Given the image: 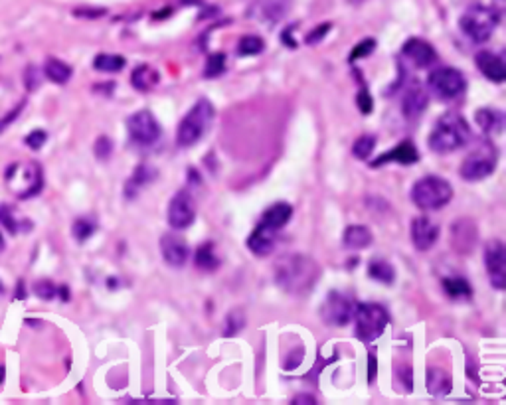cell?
Here are the masks:
<instances>
[{
  "mask_svg": "<svg viewBox=\"0 0 506 405\" xmlns=\"http://www.w3.org/2000/svg\"><path fill=\"white\" fill-rule=\"evenodd\" d=\"M500 24V12L494 6L473 4L459 18V28L473 44H485L491 40L496 26Z\"/></svg>",
  "mask_w": 506,
  "mask_h": 405,
  "instance_id": "3",
  "label": "cell"
},
{
  "mask_svg": "<svg viewBox=\"0 0 506 405\" xmlns=\"http://www.w3.org/2000/svg\"><path fill=\"white\" fill-rule=\"evenodd\" d=\"M498 164V150L491 141H480L475 149L471 150L461 164V178L469 182H479L493 174Z\"/></svg>",
  "mask_w": 506,
  "mask_h": 405,
  "instance_id": "8",
  "label": "cell"
},
{
  "mask_svg": "<svg viewBox=\"0 0 506 405\" xmlns=\"http://www.w3.org/2000/svg\"><path fill=\"white\" fill-rule=\"evenodd\" d=\"M94 152L99 161H107V159L111 156V152H113V141H111L107 135H101L97 141H95Z\"/></svg>",
  "mask_w": 506,
  "mask_h": 405,
  "instance_id": "42",
  "label": "cell"
},
{
  "mask_svg": "<svg viewBox=\"0 0 506 405\" xmlns=\"http://www.w3.org/2000/svg\"><path fill=\"white\" fill-rule=\"evenodd\" d=\"M331 28H333L331 22H324V24H320L319 28H315L313 32H308V34H306V38H305L306 44H311V46H313V44H319V42L322 40V38H324L329 32H331Z\"/></svg>",
  "mask_w": 506,
  "mask_h": 405,
  "instance_id": "46",
  "label": "cell"
},
{
  "mask_svg": "<svg viewBox=\"0 0 506 405\" xmlns=\"http://www.w3.org/2000/svg\"><path fill=\"white\" fill-rule=\"evenodd\" d=\"M291 32H293V26H289L283 34H281V38H283V44H287L289 48H295L297 44L293 42V36H291Z\"/></svg>",
  "mask_w": 506,
  "mask_h": 405,
  "instance_id": "51",
  "label": "cell"
},
{
  "mask_svg": "<svg viewBox=\"0 0 506 405\" xmlns=\"http://www.w3.org/2000/svg\"><path fill=\"white\" fill-rule=\"evenodd\" d=\"M376 374H378V366H376V354L370 352V358H368V381L374 384L376 379Z\"/></svg>",
  "mask_w": 506,
  "mask_h": 405,
  "instance_id": "48",
  "label": "cell"
},
{
  "mask_svg": "<svg viewBox=\"0 0 506 405\" xmlns=\"http://www.w3.org/2000/svg\"><path fill=\"white\" fill-rule=\"evenodd\" d=\"M374 50H376V40L374 38H364V40H360L354 48H352V52H350V62H356V60H362V57H368V55L372 54Z\"/></svg>",
  "mask_w": 506,
  "mask_h": 405,
  "instance_id": "40",
  "label": "cell"
},
{
  "mask_svg": "<svg viewBox=\"0 0 506 405\" xmlns=\"http://www.w3.org/2000/svg\"><path fill=\"white\" fill-rule=\"evenodd\" d=\"M4 245H6V243H4V237H2V233H0V253L4 251Z\"/></svg>",
  "mask_w": 506,
  "mask_h": 405,
  "instance_id": "54",
  "label": "cell"
},
{
  "mask_svg": "<svg viewBox=\"0 0 506 405\" xmlns=\"http://www.w3.org/2000/svg\"><path fill=\"white\" fill-rule=\"evenodd\" d=\"M319 281V265L303 253H289L275 263V283L285 293L306 295Z\"/></svg>",
  "mask_w": 506,
  "mask_h": 405,
  "instance_id": "1",
  "label": "cell"
},
{
  "mask_svg": "<svg viewBox=\"0 0 506 405\" xmlns=\"http://www.w3.org/2000/svg\"><path fill=\"white\" fill-rule=\"evenodd\" d=\"M71 233H73V237H76L80 243L87 242V240L95 233V224L91 219H87V217H80V219L73 222Z\"/></svg>",
  "mask_w": 506,
  "mask_h": 405,
  "instance_id": "38",
  "label": "cell"
},
{
  "mask_svg": "<svg viewBox=\"0 0 506 405\" xmlns=\"http://www.w3.org/2000/svg\"><path fill=\"white\" fill-rule=\"evenodd\" d=\"M58 293H60V297L64 298V300H69V295H67V287H60V289H58Z\"/></svg>",
  "mask_w": 506,
  "mask_h": 405,
  "instance_id": "52",
  "label": "cell"
},
{
  "mask_svg": "<svg viewBox=\"0 0 506 405\" xmlns=\"http://www.w3.org/2000/svg\"><path fill=\"white\" fill-rule=\"evenodd\" d=\"M245 326V316L240 309H234L226 316V324H224V336L232 338L236 336L238 332H241V328Z\"/></svg>",
  "mask_w": 506,
  "mask_h": 405,
  "instance_id": "37",
  "label": "cell"
},
{
  "mask_svg": "<svg viewBox=\"0 0 506 405\" xmlns=\"http://www.w3.org/2000/svg\"><path fill=\"white\" fill-rule=\"evenodd\" d=\"M291 404H295V405L317 404V399H315V395H308V393H299V395H295L293 402H291Z\"/></svg>",
  "mask_w": 506,
  "mask_h": 405,
  "instance_id": "49",
  "label": "cell"
},
{
  "mask_svg": "<svg viewBox=\"0 0 506 405\" xmlns=\"http://www.w3.org/2000/svg\"><path fill=\"white\" fill-rule=\"evenodd\" d=\"M356 105H358L360 113H364V115H368V113H372L374 109V99L370 91L366 89V87H362L356 95Z\"/></svg>",
  "mask_w": 506,
  "mask_h": 405,
  "instance_id": "44",
  "label": "cell"
},
{
  "mask_svg": "<svg viewBox=\"0 0 506 405\" xmlns=\"http://www.w3.org/2000/svg\"><path fill=\"white\" fill-rule=\"evenodd\" d=\"M24 81H26L28 91H34L36 87H40V75H38V71H36L34 66H30L28 71H24Z\"/></svg>",
  "mask_w": 506,
  "mask_h": 405,
  "instance_id": "47",
  "label": "cell"
},
{
  "mask_svg": "<svg viewBox=\"0 0 506 405\" xmlns=\"http://www.w3.org/2000/svg\"><path fill=\"white\" fill-rule=\"evenodd\" d=\"M0 226L8 231L10 235H16V233H18L20 224L16 222V217H14L12 214V208H10L8 204H0Z\"/></svg>",
  "mask_w": 506,
  "mask_h": 405,
  "instance_id": "39",
  "label": "cell"
},
{
  "mask_svg": "<svg viewBox=\"0 0 506 405\" xmlns=\"http://www.w3.org/2000/svg\"><path fill=\"white\" fill-rule=\"evenodd\" d=\"M226 71V54H216L208 55V62H206V68H204V78H218Z\"/></svg>",
  "mask_w": 506,
  "mask_h": 405,
  "instance_id": "36",
  "label": "cell"
},
{
  "mask_svg": "<svg viewBox=\"0 0 506 405\" xmlns=\"http://www.w3.org/2000/svg\"><path fill=\"white\" fill-rule=\"evenodd\" d=\"M194 263L196 267L202 271H213L218 269L220 265V259L213 251V243H202L200 247L196 249V255H194Z\"/></svg>",
  "mask_w": 506,
  "mask_h": 405,
  "instance_id": "32",
  "label": "cell"
},
{
  "mask_svg": "<svg viewBox=\"0 0 506 405\" xmlns=\"http://www.w3.org/2000/svg\"><path fill=\"white\" fill-rule=\"evenodd\" d=\"M401 54L405 55L413 66L417 68H429L435 64L437 60V52L429 42L421 40V38H410L401 46Z\"/></svg>",
  "mask_w": 506,
  "mask_h": 405,
  "instance_id": "18",
  "label": "cell"
},
{
  "mask_svg": "<svg viewBox=\"0 0 506 405\" xmlns=\"http://www.w3.org/2000/svg\"><path fill=\"white\" fill-rule=\"evenodd\" d=\"M168 226L173 230H186L196 219V206L192 200V194L188 190H178L168 202L166 212Z\"/></svg>",
  "mask_w": 506,
  "mask_h": 405,
  "instance_id": "12",
  "label": "cell"
},
{
  "mask_svg": "<svg viewBox=\"0 0 506 405\" xmlns=\"http://www.w3.org/2000/svg\"><path fill=\"white\" fill-rule=\"evenodd\" d=\"M71 68L67 66L66 62H62V60H55V57H50L46 64H44V75L48 78L50 81L53 83H58V85H64L69 81L71 78Z\"/></svg>",
  "mask_w": 506,
  "mask_h": 405,
  "instance_id": "30",
  "label": "cell"
},
{
  "mask_svg": "<svg viewBox=\"0 0 506 405\" xmlns=\"http://www.w3.org/2000/svg\"><path fill=\"white\" fill-rule=\"evenodd\" d=\"M475 62H477L479 71L487 80H491L493 83H503L506 80V66L503 55L493 54L489 50H482V52L475 55Z\"/></svg>",
  "mask_w": 506,
  "mask_h": 405,
  "instance_id": "20",
  "label": "cell"
},
{
  "mask_svg": "<svg viewBox=\"0 0 506 405\" xmlns=\"http://www.w3.org/2000/svg\"><path fill=\"white\" fill-rule=\"evenodd\" d=\"M160 253H162V259L166 261V265H171L174 269H180L190 259V247H188L184 237L171 231V233H164L160 237Z\"/></svg>",
  "mask_w": 506,
  "mask_h": 405,
  "instance_id": "14",
  "label": "cell"
},
{
  "mask_svg": "<svg viewBox=\"0 0 506 405\" xmlns=\"http://www.w3.org/2000/svg\"><path fill=\"white\" fill-rule=\"evenodd\" d=\"M429 105V95L427 89L419 81H412L405 89V95L401 99V111L408 119H417L426 113Z\"/></svg>",
  "mask_w": 506,
  "mask_h": 405,
  "instance_id": "16",
  "label": "cell"
},
{
  "mask_svg": "<svg viewBox=\"0 0 506 405\" xmlns=\"http://www.w3.org/2000/svg\"><path fill=\"white\" fill-rule=\"evenodd\" d=\"M289 0H250V16L273 26L287 14Z\"/></svg>",
  "mask_w": 506,
  "mask_h": 405,
  "instance_id": "15",
  "label": "cell"
},
{
  "mask_svg": "<svg viewBox=\"0 0 506 405\" xmlns=\"http://www.w3.org/2000/svg\"><path fill=\"white\" fill-rule=\"evenodd\" d=\"M412 242L417 251H427L431 249L437 237H439V226L435 222H431L427 216L415 217L412 222Z\"/></svg>",
  "mask_w": 506,
  "mask_h": 405,
  "instance_id": "17",
  "label": "cell"
},
{
  "mask_svg": "<svg viewBox=\"0 0 506 405\" xmlns=\"http://www.w3.org/2000/svg\"><path fill=\"white\" fill-rule=\"evenodd\" d=\"M157 176H159V172H157L150 164H139L137 170L133 172V176L129 178L127 186H125V196H127V198H133L139 190L145 188L147 184H150Z\"/></svg>",
  "mask_w": 506,
  "mask_h": 405,
  "instance_id": "25",
  "label": "cell"
},
{
  "mask_svg": "<svg viewBox=\"0 0 506 405\" xmlns=\"http://www.w3.org/2000/svg\"><path fill=\"white\" fill-rule=\"evenodd\" d=\"M427 87L439 99H457L459 95L465 93L466 80L465 75L457 68H437L427 75Z\"/></svg>",
  "mask_w": 506,
  "mask_h": 405,
  "instance_id": "9",
  "label": "cell"
},
{
  "mask_svg": "<svg viewBox=\"0 0 506 405\" xmlns=\"http://www.w3.org/2000/svg\"><path fill=\"white\" fill-rule=\"evenodd\" d=\"M368 275L374 281H380L384 285H392L396 281V269L386 259H372L370 265H368Z\"/></svg>",
  "mask_w": 506,
  "mask_h": 405,
  "instance_id": "31",
  "label": "cell"
},
{
  "mask_svg": "<svg viewBox=\"0 0 506 405\" xmlns=\"http://www.w3.org/2000/svg\"><path fill=\"white\" fill-rule=\"evenodd\" d=\"M419 161V152L415 149L412 141H401L398 147H394L392 150H387L384 156L376 159L372 162V168H380L384 166L386 162H398V164H413V162Z\"/></svg>",
  "mask_w": 506,
  "mask_h": 405,
  "instance_id": "21",
  "label": "cell"
},
{
  "mask_svg": "<svg viewBox=\"0 0 506 405\" xmlns=\"http://www.w3.org/2000/svg\"><path fill=\"white\" fill-rule=\"evenodd\" d=\"M32 289H34L36 297L42 298V300H52V298H55V295H58V287H55L52 281H48V279L36 281Z\"/></svg>",
  "mask_w": 506,
  "mask_h": 405,
  "instance_id": "41",
  "label": "cell"
},
{
  "mask_svg": "<svg viewBox=\"0 0 506 405\" xmlns=\"http://www.w3.org/2000/svg\"><path fill=\"white\" fill-rule=\"evenodd\" d=\"M485 267L491 285L496 291H503L506 287V255L505 243L500 240H493L485 245Z\"/></svg>",
  "mask_w": 506,
  "mask_h": 405,
  "instance_id": "13",
  "label": "cell"
},
{
  "mask_svg": "<svg viewBox=\"0 0 506 405\" xmlns=\"http://www.w3.org/2000/svg\"><path fill=\"white\" fill-rule=\"evenodd\" d=\"M160 81V73L155 68H150L147 64L137 66L131 73V83L137 91H150L157 83Z\"/></svg>",
  "mask_w": 506,
  "mask_h": 405,
  "instance_id": "27",
  "label": "cell"
},
{
  "mask_svg": "<svg viewBox=\"0 0 506 405\" xmlns=\"http://www.w3.org/2000/svg\"><path fill=\"white\" fill-rule=\"evenodd\" d=\"M213 105L210 103V99L202 97L194 103V107L188 111L184 115V119L178 125V131H176V143L180 147H194L202 136L210 131L213 123Z\"/></svg>",
  "mask_w": 506,
  "mask_h": 405,
  "instance_id": "4",
  "label": "cell"
},
{
  "mask_svg": "<svg viewBox=\"0 0 506 405\" xmlns=\"http://www.w3.org/2000/svg\"><path fill=\"white\" fill-rule=\"evenodd\" d=\"M24 107H26V101H20V103H18V105H16L10 113H6V115L0 119V133H2L6 127H10V125H12V123L20 117V113L24 111Z\"/></svg>",
  "mask_w": 506,
  "mask_h": 405,
  "instance_id": "45",
  "label": "cell"
},
{
  "mask_svg": "<svg viewBox=\"0 0 506 405\" xmlns=\"http://www.w3.org/2000/svg\"><path fill=\"white\" fill-rule=\"evenodd\" d=\"M265 44L259 36H243L238 44V54L241 57H250V55H257L263 52Z\"/></svg>",
  "mask_w": 506,
  "mask_h": 405,
  "instance_id": "35",
  "label": "cell"
},
{
  "mask_svg": "<svg viewBox=\"0 0 506 405\" xmlns=\"http://www.w3.org/2000/svg\"><path fill=\"white\" fill-rule=\"evenodd\" d=\"M451 240L457 251H469L473 243L477 242V228L469 222V228H465V219L457 222L451 231Z\"/></svg>",
  "mask_w": 506,
  "mask_h": 405,
  "instance_id": "26",
  "label": "cell"
},
{
  "mask_svg": "<svg viewBox=\"0 0 506 405\" xmlns=\"http://www.w3.org/2000/svg\"><path fill=\"white\" fill-rule=\"evenodd\" d=\"M26 297H28L26 287H24V281L20 279V281L16 283V295H14V298H16V300H24Z\"/></svg>",
  "mask_w": 506,
  "mask_h": 405,
  "instance_id": "50",
  "label": "cell"
},
{
  "mask_svg": "<svg viewBox=\"0 0 506 405\" xmlns=\"http://www.w3.org/2000/svg\"><path fill=\"white\" fill-rule=\"evenodd\" d=\"M291 216H293V206L287 202H277L267 208L259 222H263V224H267L273 230H281L283 226L289 224Z\"/></svg>",
  "mask_w": 506,
  "mask_h": 405,
  "instance_id": "23",
  "label": "cell"
},
{
  "mask_svg": "<svg viewBox=\"0 0 506 405\" xmlns=\"http://www.w3.org/2000/svg\"><path fill=\"white\" fill-rule=\"evenodd\" d=\"M354 332L356 338L362 342H374L384 334L386 326L390 324V314H387L386 307L378 305V303H364L354 307Z\"/></svg>",
  "mask_w": 506,
  "mask_h": 405,
  "instance_id": "7",
  "label": "cell"
},
{
  "mask_svg": "<svg viewBox=\"0 0 506 405\" xmlns=\"http://www.w3.org/2000/svg\"><path fill=\"white\" fill-rule=\"evenodd\" d=\"M426 384H427V392L435 397H443L447 393L451 392L453 388V379H451V374L443 368H429L426 374Z\"/></svg>",
  "mask_w": 506,
  "mask_h": 405,
  "instance_id": "22",
  "label": "cell"
},
{
  "mask_svg": "<svg viewBox=\"0 0 506 405\" xmlns=\"http://www.w3.org/2000/svg\"><path fill=\"white\" fill-rule=\"evenodd\" d=\"M4 379H6V368H4V366H0V386L4 384Z\"/></svg>",
  "mask_w": 506,
  "mask_h": 405,
  "instance_id": "53",
  "label": "cell"
},
{
  "mask_svg": "<svg viewBox=\"0 0 506 405\" xmlns=\"http://www.w3.org/2000/svg\"><path fill=\"white\" fill-rule=\"evenodd\" d=\"M277 233H279V230H273V228H269L267 224L259 222V224L255 226V230L252 231V235L247 237V247H250V251L259 257L269 255V253L273 251V247H275Z\"/></svg>",
  "mask_w": 506,
  "mask_h": 405,
  "instance_id": "19",
  "label": "cell"
},
{
  "mask_svg": "<svg viewBox=\"0 0 506 405\" xmlns=\"http://www.w3.org/2000/svg\"><path fill=\"white\" fill-rule=\"evenodd\" d=\"M451 198H453L451 184L439 176H424L412 188V202L424 212L441 210L443 206L451 202Z\"/></svg>",
  "mask_w": 506,
  "mask_h": 405,
  "instance_id": "5",
  "label": "cell"
},
{
  "mask_svg": "<svg viewBox=\"0 0 506 405\" xmlns=\"http://www.w3.org/2000/svg\"><path fill=\"white\" fill-rule=\"evenodd\" d=\"M372 242L374 235L370 228L360 226V224L348 226L344 233H342V243H344V247H348V249H366V247L372 245Z\"/></svg>",
  "mask_w": 506,
  "mask_h": 405,
  "instance_id": "24",
  "label": "cell"
},
{
  "mask_svg": "<svg viewBox=\"0 0 506 405\" xmlns=\"http://www.w3.org/2000/svg\"><path fill=\"white\" fill-rule=\"evenodd\" d=\"M441 285H443L445 295L449 298H455V300H465V298H471V295H473L471 283L466 279H463V277H457V275L445 277L441 281Z\"/></svg>",
  "mask_w": 506,
  "mask_h": 405,
  "instance_id": "29",
  "label": "cell"
},
{
  "mask_svg": "<svg viewBox=\"0 0 506 405\" xmlns=\"http://www.w3.org/2000/svg\"><path fill=\"white\" fill-rule=\"evenodd\" d=\"M471 141V127L457 111H447L435 121L429 133V149L437 154H449L463 149Z\"/></svg>",
  "mask_w": 506,
  "mask_h": 405,
  "instance_id": "2",
  "label": "cell"
},
{
  "mask_svg": "<svg viewBox=\"0 0 506 405\" xmlns=\"http://www.w3.org/2000/svg\"><path fill=\"white\" fill-rule=\"evenodd\" d=\"M46 141H48V133L46 131H42V129H36V131H32L30 135H26L24 138V143H26L28 147L32 150H40L44 145H46Z\"/></svg>",
  "mask_w": 506,
  "mask_h": 405,
  "instance_id": "43",
  "label": "cell"
},
{
  "mask_svg": "<svg viewBox=\"0 0 506 405\" xmlns=\"http://www.w3.org/2000/svg\"><path fill=\"white\" fill-rule=\"evenodd\" d=\"M127 131H129L131 141H134L137 145H143V147L155 145L162 135V129H160L157 117L147 109L137 111L127 119Z\"/></svg>",
  "mask_w": 506,
  "mask_h": 405,
  "instance_id": "10",
  "label": "cell"
},
{
  "mask_svg": "<svg viewBox=\"0 0 506 405\" xmlns=\"http://www.w3.org/2000/svg\"><path fill=\"white\" fill-rule=\"evenodd\" d=\"M475 119H477V125L482 129L485 135H494V133L503 131L505 119H503V113L496 111V109H479Z\"/></svg>",
  "mask_w": 506,
  "mask_h": 405,
  "instance_id": "28",
  "label": "cell"
},
{
  "mask_svg": "<svg viewBox=\"0 0 506 405\" xmlns=\"http://www.w3.org/2000/svg\"><path fill=\"white\" fill-rule=\"evenodd\" d=\"M125 57L119 54H97L94 60V68L103 73H117L125 68Z\"/></svg>",
  "mask_w": 506,
  "mask_h": 405,
  "instance_id": "33",
  "label": "cell"
},
{
  "mask_svg": "<svg viewBox=\"0 0 506 405\" xmlns=\"http://www.w3.org/2000/svg\"><path fill=\"white\" fill-rule=\"evenodd\" d=\"M354 300L347 297L340 291H331L322 307H320V316L329 326H347L352 321L354 314Z\"/></svg>",
  "mask_w": 506,
  "mask_h": 405,
  "instance_id": "11",
  "label": "cell"
},
{
  "mask_svg": "<svg viewBox=\"0 0 506 405\" xmlns=\"http://www.w3.org/2000/svg\"><path fill=\"white\" fill-rule=\"evenodd\" d=\"M374 149H376V136L362 135L354 141V145H352V154H354L358 161H366V159H370V154L374 152Z\"/></svg>",
  "mask_w": 506,
  "mask_h": 405,
  "instance_id": "34",
  "label": "cell"
},
{
  "mask_svg": "<svg viewBox=\"0 0 506 405\" xmlns=\"http://www.w3.org/2000/svg\"><path fill=\"white\" fill-rule=\"evenodd\" d=\"M4 178L20 200H30L44 190V172L38 162H26V164L14 162L6 168Z\"/></svg>",
  "mask_w": 506,
  "mask_h": 405,
  "instance_id": "6",
  "label": "cell"
},
{
  "mask_svg": "<svg viewBox=\"0 0 506 405\" xmlns=\"http://www.w3.org/2000/svg\"><path fill=\"white\" fill-rule=\"evenodd\" d=\"M4 293H6V289H4V285L0 281V295H4Z\"/></svg>",
  "mask_w": 506,
  "mask_h": 405,
  "instance_id": "55",
  "label": "cell"
}]
</instances>
